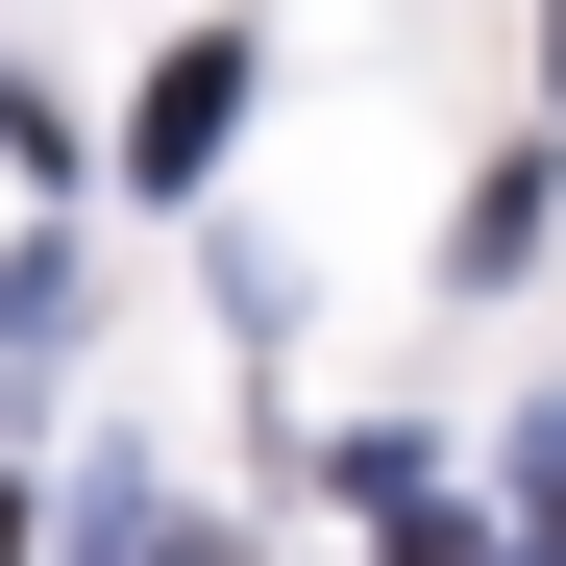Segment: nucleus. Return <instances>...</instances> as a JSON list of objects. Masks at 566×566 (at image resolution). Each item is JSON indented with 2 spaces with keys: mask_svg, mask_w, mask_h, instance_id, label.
Here are the masks:
<instances>
[{
  "mask_svg": "<svg viewBox=\"0 0 566 566\" xmlns=\"http://www.w3.org/2000/svg\"><path fill=\"white\" fill-rule=\"evenodd\" d=\"M517 517H542V566H566V419H542V443H517Z\"/></svg>",
  "mask_w": 566,
  "mask_h": 566,
  "instance_id": "7ed1b4c3",
  "label": "nucleus"
},
{
  "mask_svg": "<svg viewBox=\"0 0 566 566\" xmlns=\"http://www.w3.org/2000/svg\"><path fill=\"white\" fill-rule=\"evenodd\" d=\"M50 369H74V247L0 271V419H50Z\"/></svg>",
  "mask_w": 566,
  "mask_h": 566,
  "instance_id": "f03ea898",
  "label": "nucleus"
},
{
  "mask_svg": "<svg viewBox=\"0 0 566 566\" xmlns=\"http://www.w3.org/2000/svg\"><path fill=\"white\" fill-rule=\"evenodd\" d=\"M222 124H247V25H198L148 74V124H124V172H222Z\"/></svg>",
  "mask_w": 566,
  "mask_h": 566,
  "instance_id": "f257e3e1",
  "label": "nucleus"
},
{
  "mask_svg": "<svg viewBox=\"0 0 566 566\" xmlns=\"http://www.w3.org/2000/svg\"><path fill=\"white\" fill-rule=\"evenodd\" d=\"M542 25H566V0H542Z\"/></svg>",
  "mask_w": 566,
  "mask_h": 566,
  "instance_id": "39448f33",
  "label": "nucleus"
},
{
  "mask_svg": "<svg viewBox=\"0 0 566 566\" xmlns=\"http://www.w3.org/2000/svg\"><path fill=\"white\" fill-rule=\"evenodd\" d=\"M0 566H25V517H0Z\"/></svg>",
  "mask_w": 566,
  "mask_h": 566,
  "instance_id": "20e7f679",
  "label": "nucleus"
}]
</instances>
